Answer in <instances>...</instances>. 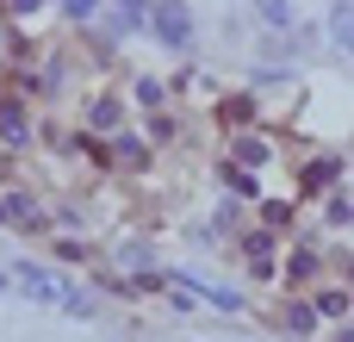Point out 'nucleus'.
Returning a JSON list of instances; mask_svg holds the SVG:
<instances>
[{
    "instance_id": "nucleus-1",
    "label": "nucleus",
    "mask_w": 354,
    "mask_h": 342,
    "mask_svg": "<svg viewBox=\"0 0 354 342\" xmlns=\"http://www.w3.org/2000/svg\"><path fill=\"white\" fill-rule=\"evenodd\" d=\"M12 293H25V299H37V305H62L68 318H87L93 305H87V293L81 287H68V280H56L50 268H37V262H19L12 274H0Z\"/></svg>"
},
{
    "instance_id": "nucleus-2",
    "label": "nucleus",
    "mask_w": 354,
    "mask_h": 342,
    "mask_svg": "<svg viewBox=\"0 0 354 342\" xmlns=\"http://www.w3.org/2000/svg\"><path fill=\"white\" fill-rule=\"evenodd\" d=\"M149 31H156L168 50H187V44H193V12H187V0H156Z\"/></svg>"
},
{
    "instance_id": "nucleus-3",
    "label": "nucleus",
    "mask_w": 354,
    "mask_h": 342,
    "mask_svg": "<svg viewBox=\"0 0 354 342\" xmlns=\"http://www.w3.org/2000/svg\"><path fill=\"white\" fill-rule=\"evenodd\" d=\"M255 19H261L268 31H292V25H299V6H292V0H255Z\"/></svg>"
},
{
    "instance_id": "nucleus-4",
    "label": "nucleus",
    "mask_w": 354,
    "mask_h": 342,
    "mask_svg": "<svg viewBox=\"0 0 354 342\" xmlns=\"http://www.w3.org/2000/svg\"><path fill=\"white\" fill-rule=\"evenodd\" d=\"M330 37H336V44H348V0H336V6H330Z\"/></svg>"
},
{
    "instance_id": "nucleus-5",
    "label": "nucleus",
    "mask_w": 354,
    "mask_h": 342,
    "mask_svg": "<svg viewBox=\"0 0 354 342\" xmlns=\"http://www.w3.org/2000/svg\"><path fill=\"white\" fill-rule=\"evenodd\" d=\"M0 137H6V143H25V118H19V112H12V106H6V112H0Z\"/></svg>"
},
{
    "instance_id": "nucleus-6",
    "label": "nucleus",
    "mask_w": 354,
    "mask_h": 342,
    "mask_svg": "<svg viewBox=\"0 0 354 342\" xmlns=\"http://www.w3.org/2000/svg\"><path fill=\"white\" fill-rule=\"evenodd\" d=\"M6 218H12V224H25V218H31V212H25V199H19V193H6V199H0V224H6Z\"/></svg>"
},
{
    "instance_id": "nucleus-7",
    "label": "nucleus",
    "mask_w": 354,
    "mask_h": 342,
    "mask_svg": "<svg viewBox=\"0 0 354 342\" xmlns=\"http://www.w3.org/2000/svg\"><path fill=\"white\" fill-rule=\"evenodd\" d=\"M93 125H100V131H112V125H118V106H112V100H100V106H93Z\"/></svg>"
},
{
    "instance_id": "nucleus-8",
    "label": "nucleus",
    "mask_w": 354,
    "mask_h": 342,
    "mask_svg": "<svg viewBox=\"0 0 354 342\" xmlns=\"http://www.w3.org/2000/svg\"><path fill=\"white\" fill-rule=\"evenodd\" d=\"M317 312H324V318H342V312H348V299H342V293H324V299H317Z\"/></svg>"
},
{
    "instance_id": "nucleus-9",
    "label": "nucleus",
    "mask_w": 354,
    "mask_h": 342,
    "mask_svg": "<svg viewBox=\"0 0 354 342\" xmlns=\"http://www.w3.org/2000/svg\"><path fill=\"white\" fill-rule=\"evenodd\" d=\"M93 6H100V0H62V12H68V19H93Z\"/></svg>"
},
{
    "instance_id": "nucleus-10",
    "label": "nucleus",
    "mask_w": 354,
    "mask_h": 342,
    "mask_svg": "<svg viewBox=\"0 0 354 342\" xmlns=\"http://www.w3.org/2000/svg\"><path fill=\"white\" fill-rule=\"evenodd\" d=\"M118 6H124V25H137V19H143V6H149V0H118Z\"/></svg>"
},
{
    "instance_id": "nucleus-11",
    "label": "nucleus",
    "mask_w": 354,
    "mask_h": 342,
    "mask_svg": "<svg viewBox=\"0 0 354 342\" xmlns=\"http://www.w3.org/2000/svg\"><path fill=\"white\" fill-rule=\"evenodd\" d=\"M37 6H44V0H19V6H12V12H37Z\"/></svg>"
}]
</instances>
